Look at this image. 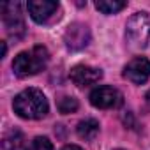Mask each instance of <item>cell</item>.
<instances>
[{
	"mask_svg": "<svg viewBox=\"0 0 150 150\" xmlns=\"http://www.w3.org/2000/svg\"><path fill=\"white\" fill-rule=\"evenodd\" d=\"M23 141H25L23 132L18 129H11L9 132H6V136L2 139V146H4V150H21Z\"/></svg>",
	"mask_w": 150,
	"mask_h": 150,
	"instance_id": "8fae6325",
	"label": "cell"
},
{
	"mask_svg": "<svg viewBox=\"0 0 150 150\" xmlns=\"http://www.w3.org/2000/svg\"><path fill=\"white\" fill-rule=\"evenodd\" d=\"M117 150H122V148H117Z\"/></svg>",
	"mask_w": 150,
	"mask_h": 150,
	"instance_id": "e0dca14e",
	"label": "cell"
},
{
	"mask_svg": "<svg viewBox=\"0 0 150 150\" xmlns=\"http://www.w3.org/2000/svg\"><path fill=\"white\" fill-rule=\"evenodd\" d=\"M78 99H74V97H69V96H64V97H60L58 99V104H57V108H58V111L62 113V115H69V113H74L78 110Z\"/></svg>",
	"mask_w": 150,
	"mask_h": 150,
	"instance_id": "4fadbf2b",
	"label": "cell"
},
{
	"mask_svg": "<svg viewBox=\"0 0 150 150\" xmlns=\"http://www.w3.org/2000/svg\"><path fill=\"white\" fill-rule=\"evenodd\" d=\"M27 9H28L32 20L35 23L48 25L55 18H58L60 4L53 2V0H30V2L27 4Z\"/></svg>",
	"mask_w": 150,
	"mask_h": 150,
	"instance_id": "5b68a950",
	"label": "cell"
},
{
	"mask_svg": "<svg viewBox=\"0 0 150 150\" xmlns=\"http://www.w3.org/2000/svg\"><path fill=\"white\" fill-rule=\"evenodd\" d=\"M127 4L122 0H97L96 2V9L104 13V14H115L118 11H122Z\"/></svg>",
	"mask_w": 150,
	"mask_h": 150,
	"instance_id": "7c38bea8",
	"label": "cell"
},
{
	"mask_svg": "<svg viewBox=\"0 0 150 150\" xmlns=\"http://www.w3.org/2000/svg\"><path fill=\"white\" fill-rule=\"evenodd\" d=\"M64 41L69 50H83L90 42V30L83 23H72L67 27Z\"/></svg>",
	"mask_w": 150,
	"mask_h": 150,
	"instance_id": "ba28073f",
	"label": "cell"
},
{
	"mask_svg": "<svg viewBox=\"0 0 150 150\" xmlns=\"http://www.w3.org/2000/svg\"><path fill=\"white\" fill-rule=\"evenodd\" d=\"M103 78V71L90 65H76L71 69V81L78 87H88Z\"/></svg>",
	"mask_w": 150,
	"mask_h": 150,
	"instance_id": "9c48e42d",
	"label": "cell"
},
{
	"mask_svg": "<svg viewBox=\"0 0 150 150\" xmlns=\"http://www.w3.org/2000/svg\"><path fill=\"white\" fill-rule=\"evenodd\" d=\"M0 11H2V21L6 25L7 34L13 35L14 39L23 37L25 21H23V14H21V4L20 2H7V4H2Z\"/></svg>",
	"mask_w": 150,
	"mask_h": 150,
	"instance_id": "277c9868",
	"label": "cell"
},
{
	"mask_svg": "<svg viewBox=\"0 0 150 150\" xmlns=\"http://www.w3.org/2000/svg\"><path fill=\"white\" fill-rule=\"evenodd\" d=\"M125 39L131 48L143 50L150 39V16L146 13H136L125 25Z\"/></svg>",
	"mask_w": 150,
	"mask_h": 150,
	"instance_id": "3957f363",
	"label": "cell"
},
{
	"mask_svg": "<svg viewBox=\"0 0 150 150\" xmlns=\"http://www.w3.org/2000/svg\"><path fill=\"white\" fill-rule=\"evenodd\" d=\"M50 62V51L44 46H34L28 51H21L13 60V71L18 78H28L41 72Z\"/></svg>",
	"mask_w": 150,
	"mask_h": 150,
	"instance_id": "7a4b0ae2",
	"label": "cell"
},
{
	"mask_svg": "<svg viewBox=\"0 0 150 150\" xmlns=\"http://www.w3.org/2000/svg\"><path fill=\"white\" fill-rule=\"evenodd\" d=\"M13 108L18 113V117H21L25 120L44 118L48 115V110H50L48 99L37 88H27V90L20 92L13 101Z\"/></svg>",
	"mask_w": 150,
	"mask_h": 150,
	"instance_id": "6da1fadb",
	"label": "cell"
},
{
	"mask_svg": "<svg viewBox=\"0 0 150 150\" xmlns=\"http://www.w3.org/2000/svg\"><path fill=\"white\" fill-rule=\"evenodd\" d=\"M76 132H78V136H80L81 139L92 141V139L97 136V132H99V122H97L96 118H85V120H81V122L78 124Z\"/></svg>",
	"mask_w": 150,
	"mask_h": 150,
	"instance_id": "30bf717a",
	"label": "cell"
},
{
	"mask_svg": "<svg viewBox=\"0 0 150 150\" xmlns=\"http://www.w3.org/2000/svg\"><path fill=\"white\" fill-rule=\"evenodd\" d=\"M90 103H92V106H96L99 110H113V108L122 106L124 97L117 88L103 85V87H97V88L92 90Z\"/></svg>",
	"mask_w": 150,
	"mask_h": 150,
	"instance_id": "8992f818",
	"label": "cell"
},
{
	"mask_svg": "<svg viewBox=\"0 0 150 150\" xmlns=\"http://www.w3.org/2000/svg\"><path fill=\"white\" fill-rule=\"evenodd\" d=\"M124 78H127L136 85L145 83L150 78V60L145 57H134L124 67Z\"/></svg>",
	"mask_w": 150,
	"mask_h": 150,
	"instance_id": "52a82bcc",
	"label": "cell"
},
{
	"mask_svg": "<svg viewBox=\"0 0 150 150\" xmlns=\"http://www.w3.org/2000/svg\"><path fill=\"white\" fill-rule=\"evenodd\" d=\"M145 101H146V106H148V110H150V90L146 92V96H145Z\"/></svg>",
	"mask_w": 150,
	"mask_h": 150,
	"instance_id": "2e32d148",
	"label": "cell"
},
{
	"mask_svg": "<svg viewBox=\"0 0 150 150\" xmlns=\"http://www.w3.org/2000/svg\"><path fill=\"white\" fill-rule=\"evenodd\" d=\"M62 150H83V148H80L78 145H65Z\"/></svg>",
	"mask_w": 150,
	"mask_h": 150,
	"instance_id": "9a60e30c",
	"label": "cell"
},
{
	"mask_svg": "<svg viewBox=\"0 0 150 150\" xmlns=\"http://www.w3.org/2000/svg\"><path fill=\"white\" fill-rule=\"evenodd\" d=\"M25 150H53V145H51V141H50L48 138L37 136V138H34V139L28 143V146H27Z\"/></svg>",
	"mask_w": 150,
	"mask_h": 150,
	"instance_id": "5bb4252c",
	"label": "cell"
}]
</instances>
